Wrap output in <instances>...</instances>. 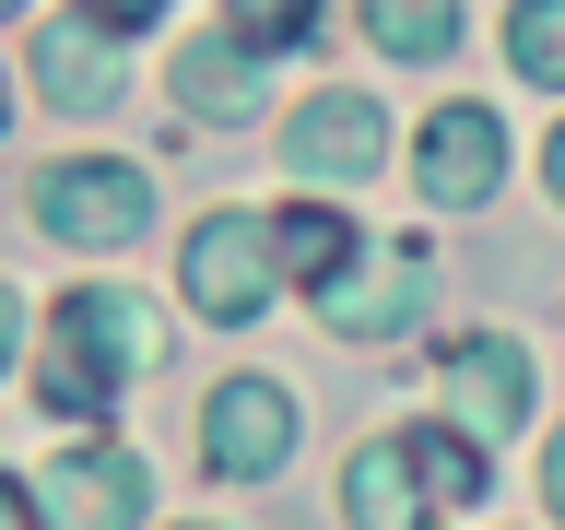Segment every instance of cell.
I'll use <instances>...</instances> for the list:
<instances>
[{"instance_id":"9","label":"cell","mask_w":565,"mask_h":530,"mask_svg":"<svg viewBox=\"0 0 565 530\" xmlns=\"http://www.w3.org/2000/svg\"><path fill=\"white\" fill-rule=\"evenodd\" d=\"M494 177H507V130H494L483 106H436V118H424V201L471 212Z\"/></svg>"},{"instance_id":"2","label":"cell","mask_w":565,"mask_h":530,"mask_svg":"<svg viewBox=\"0 0 565 530\" xmlns=\"http://www.w3.org/2000/svg\"><path fill=\"white\" fill-rule=\"evenodd\" d=\"M141 353H153V330L130 318V295L118 283H71L60 318H47V365H35V389H47V413H106L118 389L141 378Z\"/></svg>"},{"instance_id":"16","label":"cell","mask_w":565,"mask_h":530,"mask_svg":"<svg viewBox=\"0 0 565 530\" xmlns=\"http://www.w3.org/2000/svg\"><path fill=\"white\" fill-rule=\"evenodd\" d=\"M224 35H236V47H307L318 0H224Z\"/></svg>"},{"instance_id":"21","label":"cell","mask_w":565,"mask_h":530,"mask_svg":"<svg viewBox=\"0 0 565 530\" xmlns=\"http://www.w3.org/2000/svg\"><path fill=\"white\" fill-rule=\"evenodd\" d=\"M542 177H554V201H565V130H554V141H542Z\"/></svg>"},{"instance_id":"7","label":"cell","mask_w":565,"mask_h":530,"mask_svg":"<svg viewBox=\"0 0 565 530\" xmlns=\"http://www.w3.org/2000/svg\"><path fill=\"white\" fill-rule=\"evenodd\" d=\"M377 153H388V106L377 95H318V106L282 118V166L295 177H377Z\"/></svg>"},{"instance_id":"13","label":"cell","mask_w":565,"mask_h":530,"mask_svg":"<svg viewBox=\"0 0 565 530\" xmlns=\"http://www.w3.org/2000/svg\"><path fill=\"white\" fill-rule=\"evenodd\" d=\"M271 272H282V283H342V272H353V224H342L330 201H295V212L271 224Z\"/></svg>"},{"instance_id":"23","label":"cell","mask_w":565,"mask_h":530,"mask_svg":"<svg viewBox=\"0 0 565 530\" xmlns=\"http://www.w3.org/2000/svg\"><path fill=\"white\" fill-rule=\"evenodd\" d=\"M0 12H12V0H0Z\"/></svg>"},{"instance_id":"15","label":"cell","mask_w":565,"mask_h":530,"mask_svg":"<svg viewBox=\"0 0 565 530\" xmlns=\"http://www.w3.org/2000/svg\"><path fill=\"white\" fill-rule=\"evenodd\" d=\"M507 60L565 95V0H519V12H507Z\"/></svg>"},{"instance_id":"12","label":"cell","mask_w":565,"mask_h":530,"mask_svg":"<svg viewBox=\"0 0 565 530\" xmlns=\"http://www.w3.org/2000/svg\"><path fill=\"white\" fill-rule=\"evenodd\" d=\"M177 106H201V118H247L259 106V71H247V47L236 35H201V47H177Z\"/></svg>"},{"instance_id":"14","label":"cell","mask_w":565,"mask_h":530,"mask_svg":"<svg viewBox=\"0 0 565 530\" xmlns=\"http://www.w3.org/2000/svg\"><path fill=\"white\" fill-rule=\"evenodd\" d=\"M365 35L388 60H448L459 47V0H365Z\"/></svg>"},{"instance_id":"5","label":"cell","mask_w":565,"mask_h":530,"mask_svg":"<svg viewBox=\"0 0 565 530\" xmlns=\"http://www.w3.org/2000/svg\"><path fill=\"white\" fill-rule=\"evenodd\" d=\"M201 448L224 484H259V471H282V448H295V401H282L271 378H224L201 401Z\"/></svg>"},{"instance_id":"3","label":"cell","mask_w":565,"mask_h":530,"mask_svg":"<svg viewBox=\"0 0 565 530\" xmlns=\"http://www.w3.org/2000/svg\"><path fill=\"white\" fill-rule=\"evenodd\" d=\"M35 224L60 247H130L153 224V177L118 166V153H71V166L35 177Z\"/></svg>"},{"instance_id":"6","label":"cell","mask_w":565,"mask_h":530,"mask_svg":"<svg viewBox=\"0 0 565 530\" xmlns=\"http://www.w3.org/2000/svg\"><path fill=\"white\" fill-rule=\"evenodd\" d=\"M141 495H153V471H141L118 436H83V448L47 459V507H60V530H130Z\"/></svg>"},{"instance_id":"20","label":"cell","mask_w":565,"mask_h":530,"mask_svg":"<svg viewBox=\"0 0 565 530\" xmlns=\"http://www.w3.org/2000/svg\"><path fill=\"white\" fill-rule=\"evenodd\" d=\"M12 342H24V307H12V283H0V365H12Z\"/></svg>"},{"instance_id":"17","label":"cell","mask_w":565,"mask_h":530,"mask_svg":"<svg viewBox=\"0 0 565 530\" xmlns=\"http://www.w3.org/2000/svg\"><path fill=\"white\" fill-rule=\"evenodd\" d=\"M83 12H95L106 35H130V24H153V12H166V0H83Z\"/></svg>"},{"instance_id":"1","label":"cell","mask_w":565,"mask_h":530,"mask_svg":"<svg viewBox=\"0 0 565 530\" xmlns=\"http://www.w3.org/2000/svg\"><path fill=\"white\" fill-rule=\"evenodd\" d=\"M483 436H459V424H413V436H377V448H353V484L342 507L365 530H413L424 507H483Z\"/></svg>"},{"instance_id":"19","label":"cell","mask_w":565,"mask_h":530,"mask_svg":"<svg viewBox=\"0 0 565 530\" xmlns=\"http://www.w3.org/2000/svg\"><path fill=\"white\" fill-rule=\"evenodd\" d=\"M542 495H554V519H565V436L542 448Z\"/></svg>"},{"instance_id":"18","label":"cell","mask_w":565,"mask_h":530,"mask_svg":"<svg viewBox=\"0 0 565 530\" xmlns=\"http://www.w3.org/2000/svg\"><path fill=\"white\" fill-rule=\"evenodd\" d=\"M0 530H35V495L12 484V471H0Z\"/></svg>"},{"instance_id":"10","label":"cell","mask_w":565,"mask_h":530,"mask_svg":"<svg viewBox=\"0 0 565 530\" xmlns=\"http://www.w3.org/2000/svg\"><path fill=\"white\" fill-rule=\"evenodd\" d=\"M413 307H424V247H388V272H342V283H318V318H330L342 342H377V330H401Z\"/></svg>"},{"instance_id":"4","label":"cell","mask_w":565,"mask_h":530,"mask_svg":"<svg viewBox=\"0 0 565 530\" xmlns=\"http://www.w3.org/2000/svg\"><path fill=\"white\" fill-rule=\"evenodd\" d=\"M177 283H189V307L201 318H259V295H271V224L259 212H201L189 224V259H177Z\"/></svg>"},{"instance_id":"11","label":"cell","mask_w":565,"mask_h":530,"mask_svg":"<svg viewBox=\"0 0 565 530\" xmlns=\"http://www.w3.org/2000/svg\"><path fill=\"white\" fill-rule=\"evenodd\" d=\"M35 83H47L60 106H106L118 95V35H106L95 12H83V24H47L35 35Z\"/></svg>"},{"instance_id":"8","label":"cell","mask_w":565,"mask_h":530,"mask_svg":"<svg viewBox=\"0 0 565 530\" xmlns=\"http://www.w3.org/2000/svg\"><path fill=\"white\" fill-rule=\"evenodd\" d=\"M448 413H459V436H483V448L530 413V353L507 342V330H483V342L448 353Z\"/></svg>"},{"instance_id":"22","label":"cell","mask_w":565,"mask_h":530,"mask_svg":"<svg viewBox=\"0 0 565 530\" xmlns=\"http://www.w3.org/2000/svg\"><path fill=\"white\" fill-rule=\"evenodd\" d=\"M0 118H12V95H0Z\"/></svg>"}]
</instances>
